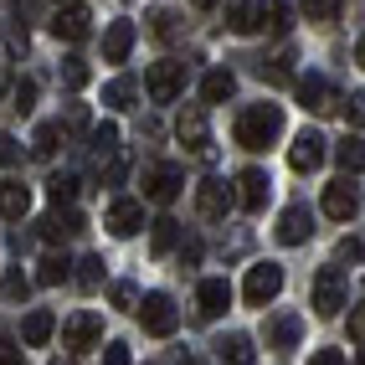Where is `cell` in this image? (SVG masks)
<instances>
[{"mask_svg": "<svg viewBox=\"0 0 365 365\" xmlns=\"http://www.w3.org/2000/svg\"><path fill=\"white\" fill-rule=\"evenodd\" d=\"M283 134V108L278 103H252L237 113V144L242 150H267Z\"/></svg>", "mask_w": 365, "mask_h": 365, "instance_id": "6da1fadb", "label": "cell"}, {"mask_svg": "<svg viewBox=\"0 0 365 365\" xmlns=\"http://www.w3.org/2000/svg\"><path fill=\"white\" fill-rule=\"evenodd\" d=\"M283 294V267L278 262H257V267H247V283H242V299H247L252 309H267Z\"/></svg>", "mask_w": 365, "mask_h": 365, "instance_id": "7a4b0ae2", "label": "cell"}, {"mask_svg": "<svg viewBox=\"0 0 365 365\" xmlns=\"http://www.w3.org/2000/svg\"><path fill=\"white\" fill-rule=\"evenodd\" d=\"M180 185H185V170L175 160H160V165L144 170V196H150L155 206H170V201L180 196Z\"/></svg>", "mask_w": 365, "mask_h": 365, "instance_id": "3957f363", "label": "cell"}, {"mask_svg": "<svg viewBox=\"0 0 365 365\" xmlns=\"http://www.w3.org/2000/svg\"><path fill=\"white\" fill-rule=\"evenodd\" d=\"M139 324H144V334H175V324H180V314H175V299L170 294H144L139 299Z\"/></svg>", "mask_w": 365, "mask_h": 365, "instance_id": "277c9868", "label": "cell"}, {"mask_svg": "<svg viewBox=\"0 0 365 365\" xmlns=\"http://www.w3.org/2000/svg\"><path fill=\"white\" fill-rule=\"evenodd\" d=\"M98 339H103V319H98V314H88V309L67 314V324H62V350L83 355V350L98 345Z\"/></svg>", "mask_w": 365, "mask_h": 365, "instance_id": "5b68a950", "label": "cell"}, {"mask_svg": "<svg viewBox=\"0 0 365 365\" xmlns=\"http://www.w3.org/2000/svg\"><path fill=\"white\" fill-rule=\"evenodd\" d=\"M339 309H345V273H339V267H319V273H314V314L334 319Z\"/></svg>", "mask_w": 365, "mask_h": 365, "instance_id": "8992f818", "label": "cell"}, {"mask_svg": "<svg viewBox=\"0 0 365 365\" xmlns=\"http://www.w3.org/2000/svg\"><path fill=\"white\" fill-rule=\"evenodd\" d=\"M144 88H150L155 103H175V93L185 88V62H155L144 72Z\"/></svg>", "mask_w": 365, "mask_h": 365, "instance_id": "52a82bcc", "label": "cell"}, {"mask_svg": "<svg viewBox=\"0 0 365 365\" xmlns=\"http://www.w3.org/2000/svg\"><path fill=\"white\" fill-rule=\"evenodd\" d=\"M232 201H237V196H232V185H227V180H216V175H206V180L196 185V211L206 216V222H222V216L232 211Z\"/></svg>", "mask_w": 365, "mask_h": 365, "instance_id": "ba28073f", "label": "cell"}, {"mask_svg": "<svg viewBox=\"0 0 365 365\" xmlns=\"http://www.w3.org/2000/svg\"><path fill=\"white\" fill-rule=\"evenodd\" d=\"M329 160V144H324V134H314V129H304L299 139H294V150H288V165L299 170V175H309V170H319Z\"/></svg>", "mask_w": 365, "mask_h": 365, "instance_id": "9c48e42d", "label": "cell"}, {"mask_svg": "<svg viewBox=\"0 0 365 365\" xmlns=\"http://www.w3.org/2000/svg\"><path fill=\"white\" fill-rule=\"evenodd\" d=\"M175 134L190 155H211V129H206V108H185L175 118Z\"/></svg>", "mask_w": 365, "mask_h": 365, "instance_id": "30bf717a", "label": "cell"}, {"mask_svg": "<svg viewBox=\"0 0 365 365\" xmlns=\"http://www.w3.org/2000/svg\"><path fill=\"white\" fill-rule=\"evenodd\" d=\"M360 211V185L345 175V180H334L324 185V216H334V222H350V216Z\"/></svg>", "mask_w": 365, "mask_h": 365, "instance_id": "8fae6325", "label": "cell"}, {"mask_svg": "<svg viewBox=\"0 0 365 365\" xmlns=\"http://www.w3.org/2000/svg\"><path fill=\"white\" fill-rule=\"evenodd\" d=\"M299 103H304L309 113H334V108H339V93L319 78V72H309V78H299Z\"/></svg>", "mask_w": 365, "mask_h": 365, "instance_id": "7c38bea8", "label": "cell"}, {"mask_svg": "<svg viewBox=\"0 0 365 365\" xmlns=\"http://www.w3.org/2000/svg\"><path fill=\"white\" fill-rule=\"evenodd\" d=\"M93 31V11L88 6H62L57 16H52V36L57 41H83Z\"/></svg>", "mask_w": 365, "mask_h": 365, "instance_id": "4fadbf2b", "label": "cell"}, {"mask_svg": "<svg viewBox=\"0 0 365 365\" xmlns=\"http://www.w3.org/2000/svg\"><path fill=\"white\" fill-rule=\"evenodd\" d=\"M267 190H273V180H267L257 165L242 170V175H237V206H242V211H262V206H267Z\"/></svg>", "mask_w": 365, "mask_h": 365, "instance_id": "5bb4252c", "label": "cell"}, {"mask_svg": "<svg viewBox=\"0 0 365 365\" xmlns=\"http://www.w3.org/2000/svg\"><path fill=\"white\" fill-rule=\"evenodd\" d=\"M36 232H41V242H52V247H57V242H72V237L83 232V216L57 206V211H46L41 222H36Z\"/></svg>", "mask_w": 365, "mask_h": 365, "instance_id": "9a60e30c", "label": "cell"}, {"mask_svg": "<svg viewBox=\"0 0 365 365\" xmlns=\"http://www.w3.org/2000/svg\"><path fill=\"white\" fill-rule=\"evenodd\" d=\"M103 227H108L113 237H134V232L144 227V206L129 201V196H118V201L108 206V216H103Z\"/></svg>", "mask_w": 365, "mask_h": 365, "instance_id": "2e32d148", "label": "cell"}, {"mask_svg": "<svg viewBox=\"0 0 365 365\" xmlns=\"http://www.w3.org/2000/svg\"><path fill=\"white\" fill-rule=\"evenodd\" d=\"M227 26H232L237 36L262 31V0H227Z\"/></svg>", "mask_w": 365, "mask_h": 365, "instance_id": "e0dca14e", "label": "cell"}, {"mask_svg": "<svg viewBox=\"0 0 365 365\" xmlns=\"http://www.w3.org/2000/svg\"><path fill=\"white\" fill-rule=\"evenodd\" d=\"M309 232H314V216H309L304 206H288V211L278 216V242H283V247H299V242H309Z\"/></svg>", "mask_w": 365, "mask_h": 365, "instance_id": "ac0fdd59", "label": "cell"}, {"mask_svg": "<svg viewBox=\"0 0 365 365\" xmlns=\"http://www.w3.org/2000/svg\"><path fill=\"white\" fill-rule=\"evenodd\" d=\"M299 334H304L299 314H273V319H267V350H294Z\"/></svg>", "mask_w": 365, "mask_h": 365, "instance_id": "d6986e66", "label": "cell"}, {"mask_svg": "<svg viewBox=\"0 0 365 365\" xmlns=\"http://www.w3.org/2000/svg\"><path fill=\"white\" fill-rule=\"evenodd\" d=\"M196 299H201V314H206V319H222V314L232 309V288H227V278H206Z\"/></svg>", "mask_w": 365, "mask_h": 365, "instance_id": "ffe728a7", "label": "cell"}, {"mask_svg": "<svg viewBox=\"0 0 365 365\" xmlns=\"http://www.w3.org/2000/svg\"><path fill=\"white\" fill-rule=\"evenodd\" d=\"M26 211H31V190L21 180H0V216H6V222H21Z\"/></svg>", "mask_w": 365, "mask_h": 365, "instance_id": "44dd1931", "label": "cell"}, {"mask_svg": "<svg viewBox=\"0 0 365 365\" xmlns=\"http://www.w3.org/2000/svg\"><path fill=\"white\" fill-rule=\"evenodd\" d=\"M134 52V21H113V26L103 31V57L108 62H124Z\"/></svg>", "mask_w": 365, "mask_h": 365, "instance_id": "7402d4cb", "label": "cell"}, {"mask_svg": "<svg viewBox=\"0 0 365 365\" xmlns=\"http://www.w3.org/2000/svg\"><path fill=\"white\" fill-rule=\"evenodd\" d=\"M232 88H237L232 72H227V67H211L206 78H201V98H206V103H227V98H232Z\"/></svg>", "mask_w": 365, "mask_h": 365, "instance_id": "603a6c76", "label": "cell"}, {"mask_svg": "<svg viewBox=\"0 0 365 365\" xmlns=\"http://www.w3.org/2000/svg\"><path fill=\"white\" fill-rule=\"evenodd\" d=\"M216 350H222V365H257V350H252L247 334H227Z\"/></svg>", "mask_w": 365, "mask_h": 365, "instance_id": "cb8c5ba5", "label": "cell"}, {"mask_svg": "<svg viewBox=\"0 0 365 365\" xmlns=\"http://www.w3.org/2000/svg\"><path fill=\"white\" fill-rule=\"evenodd\" d=\"M52 329H57L52 314H46V309H31L26 324H21V339H26V345H46V339H52Z\"/></svg>", "mask_w": 365, "mask_h": 365, "instance_id": "d4e9b609", "label": "cell"}, {"mask_svg": "<svg viewBox=\"0 0 365 365\" xmlns=\"http://www.w3.org/2000/svg\"><path fill=\"white\" fill-rule=\"evenodd\" d=\"M334 160H339V170H345V175H360V170H365V139H339L334 144Z\"/></svg>", "mask_w": 365, "mask_h": 365, "instance_id": "484cf974", "label": "cell"}, {"mask_svg": "<svg viewBox=\"0 0 365 365\" xmlns=\"http://www.w3.org/2000/svg\"><path fill=\"white\" fill-rule=\"evenodd\" d=\"M72 278V262L67 257H57V252H46L41 262H36V283H46V288H57V283H67Z\"/></svg>", "mask_w": 365, "mask_h": 365, "instance_id": "4316f807", "label": "cell"}, {"mask_svg": "<svg viewBox=\"0 0 365 365\" xmlns=\"http://www.w3.org/2000/svg\"><path fill=\"white\" fill-rule=\"evenodd\" d=\"M134 93H139L134 78H113V83L103 88V103H108V108H134Z\"/></svg>", "mask_w": 365, "mask_h": 365, "instance_id": "83f0119b", "label": "cell"}, {"mask_svg": "<svg viewBox=\"0 0 365 365\" xmlns=\"http://www.w3.org/2000/svg\"><path fill=\"white\" fill-rule=\"evenodd\" d=\"M46 196H52V206H72V196H78V175H52V180H46Z\"/></svg>", "mask_w": 365, "mask_h": 365, "instance_id": "f1b7e54d", "label": "cell"}, {"mask_svg": "<svg viewBox=\"0 0 365 365\" xmlns=\"http://www.w3.org/2000/svg\"><path fill=\"white\" fill-rule=\"evenodd\" d=\"M175 242H180V222H170V216H165V222H155V232H150V247H155V252H170Z\"/></svg>", "mask_w": 365, "mask_h": 365, "instance_id": "f546056e", "label": "cell"}, {"mask_svg": "<svg viewBox=\"0 0 365 365\" xmlns=\"http://www.w3.org/2000/svg\"><path fill=\"white\" fill-rule=\"evenodd\" d=\"M31 103H36V83L31 78H16L11 83V108L16 113H31Z\"/></svg>", "mask_w": 365, "mask_h": 365, "instance_id": "4dcf8cb0", "label": "cell"}, {"mask_svg": "<svg viewBox=\"0 0 365 365\" xmlns=\"http://www.w3.org/2000/svg\"><path fill=\"white\" fill-rule=\"evenodd\" d=\"M262 31H288V6L283 0H262Z\"/></svg>", "mask_w": 365, "mask_h": 365, "instance_id": "1f68e13d", "label": "cell"}, {"mask_svg": "<svg viewBox=\"0 0 365 365\" xmlns=\"http://www.w3.org/2000/svg\"><path fill=\"white\" fill-rule=\"evenodd\" d=\"M113 150H118V129H113V124H98V129H93V155L103 160V155H113Z\"/></svg>", "mask_w": 365, "mask_h": 365, "instance_id": "d6a6232c", "label": "cell"}, {"mask_svg": "<svg viewBox=\"0 0 365 365\" xmlns=\"http://www.w3.org/2000/svg\"><path fill=\"white\" fill-rule=\"evenodd\" d=\"M57 139H62L57 124H41V129H36V155H41V160H52V155H57Z\"/></svg>", "mask_w": 365, "mask_h": 365, "instance_id": "836d02e7", "label": "cell"}, {"mask_svg": "<svg viewBox=\"0 0 365 365\" xmlns=\"http://www.w3.org/2000/svg\"><path fill=\"white\" fill-rule=\"evenodd\" d=\"M78 267H83V273H78V283H83V288H88V294H93V288H98V283H103V257H83Z\"/></svg>", "mask_w": 365, "mask_h": 365, "instance_id": "e575fe53", "label": "cell"}, {"mask_svg": "<svg viewBox=\"0 0 365 365\" xmlns=\"http://www.w3.org/2000/svg\"><path fill=\"white\" fill-rule=\"evenodd\" d=\"M0 294H6V299H26V294H31V278H26V273H6Z\"/></svg>", "mask_w": 365, "mask_h": 365, "instance_id": "d590c367", "label": "cell"}, {"mask_svg": "<svg viewBox=\"0 0 365 365\" xmlns=\"http://www.w3.org/2000/svg\"><path fill=\"white\" fill-rule=\"evenodd\" d=\"M334 6L339 0H304V16L309 21H334Z\"/></svg>", "mask_w": 365, "mask_h": 365, "instance_id": "8d00e7d4", "label": "cell"}, {"mask_svg": "<svg viewBox=\"0 0 365 365\" xmlns=\"http://www.w3.org/2000/svg\"><path fill=\"white\" fill-rule=\"evenodd\" d=\"M113 309H139V288L134 283H113Z\"/></svg>", "mask_w": 365, "mask_h": 365, "instance_id": "74e56055", "label": "cell"}, {"mask_svg": "<svg viewBox=\"0 0 365 365\" xmlns=\"http://www.w3.org/2000/svg\"><path fill=\"white\" fill-rule=\"evenodd\" d=\"M62 83H67V88H83V83H88V62H78V57H72V62L62 67Z\"/></svg>", "mask_w": 365, "mask_h": 365, "instance_id": "f35d334b", "label": "cell"}, {"mask_svg": "<svg viewBox=\"0 0 365 365\" xmlns=\"http://www.w3.org/2000/svg\"><path fill=\"white\" fill-rule=\"evenodd\" d=\"M334 257H339V262H360V257H365V242L345 237V242H339V247H334Z\"/></svg>", "mask_w": 365, "mask_h": 365, "instance_id": "ab89813d", "label": "cell"}, {"mask_svg": "<svg viewBox=\"0 0 365 365\" xmlns=\"http://www.w3.org/2000/svg\"><path fill=\"white\" fill-rule=\"evenodd\" d=\"M124 175H129V155H113V160H108V170H103V180H108V185H118Z\"/></svg>", "mask_w": 365, "mask_h": 365, "instance_id": "60d3db41", "label": "cell"}, {"mask_svg": "<svg viewBox=\"0 0 365 365\" xmlns=\"http://www.w3.org/2000/svg\"><path fill=\"white\" fill-rule=\"evenodd\" d=\"M150 26H155V36H170V31H175V16H170V11H150Z\"/></svg>", "mask_w": 365, "mask_h": 365, "instance_id": "b9f144b4", "label": "cell"}, {"mask_svg": "<svg viewBox=\"0 0 365 365\" xmlns=\"http://www.w3.org/2000/svg\"><path fill=\"white\" fill-rule=\"evenodd\" d=\"M350 339H355V345H365V304L350 309Z\"/></svg>", "mask_w": 365, "mask_h": 365, "instance_id": "7bdbcfd3", "label": "cell"}, {"mask_svg": "<svg viewBox=\"0 0 365 365\" xmlns=\"http://www.w3.org/2000/svg\"><path fill=\"white\" fill-rule=\"evenodd\" d=\"M103 365H129V345H118V339H113V345L103 350Z\"/></svg>", "mask_w": 365, "mask_h": 365, "instance_id": "ee69618b", "label": "cell"}, {"mask_svg": "<svg viewBox=\"0 0 365 365\" xmlns=\"http://www.w3.org/2000/svg\"><path fill=\"white\" fill-rule=\"evenodd\" d=\"M16 160H21V144L0 134V165H16Z\"/></svg>", "mask_w": 365, "mask_h": 365, "instance_id": "f6af8a7d", "label": "cell"}, {"mask_svg": "<svg viewBox=\"0 0 365 365\" xmlns=\"http://www.w3.org/2000/svg\"><path fill=\"white\" fill-rule=\"evenodd\" d=\"M309 365H345V355H339V350H314Z\"/></svg>", "mask_w": 365, "mask_h": 365, "instance_id": "bcb514c9", "label": "cell"}, {"mask_svg": "<svg viewBox=\"0 0 365 365\" xmlns=\"http://www.w3.org/2000/svg\"><path fill=\"white\" fill-rule=\"evenodd\" d=\"M67 129H88V108H83V103L67 108Z\"/></svg>", "mask_w": 365, "mask_h": 365, "instance_id": "7dc6e473", "label": "cell"}, {"mask_svg": "<svg viewBox=\"0 0 365 365\" xmlns=\"http://www.w3.org/2000/svg\"><path fill=\"white\" fill-rule=\"evenodd\" d=\"M350 124H365V93H350Z\"/></svg>", "mask_w": 365, "mask_h": 365, "instance_id": "c3c4849f", "label": "cell"}, {"mask_svg": "<svg viewBox=\"0 0 365 365\" xmlns=\"http://www.w3.org/2000/svg\"><path fill=\"white\" fill-rule=\"evenodd\" d=\"M180 262H201V242H196V237H190L185 247H180Z\"/></svg>", "mask_w": 365, "mask_h": 365, "instance_id": "681fc988", "label": "cell"}, {"mask_svg": "<svg viewBox=\"0 0 365 365\" xmlns=\"http://www.w3.org/2000/svg\"><path fill=\"white\" fill-rule=\"evenodd\" d=\"M0 365H26V360H21V355L11 350V339H0Z\"/></svg>", "mask_w": 365, "mask_h": 365, "instance_id": "f907efd6", "label": "cell"}, {"mask_svg": "<svg viewBox=\"0 0 365 365\" xmlns=\"http://www.w3.org/2000/svg\"><path fill=\"white\" fill-rule=\"evenodd\" d=\"M355 62H360V67H365V41H360V46H355Z\"/></svg>", "mask_w": 365, "mask_h": 365, "instance_id": "816d5d0a", "label": "cell"}, {"mask_svg": "<svg viewBox=\"0 0 365 365\" xmlns=\"http://www.w3.org/2000/svg\"><path fill=\"white\" fill-rule=\"evenodd\" d=\"M211 6H216V0H196V11H211Z\"/></svg>", "mask_w": 365, "mask_h": 365, "instance_id": "f5cc1de1", "label": "cell"}, {"mask_svg": "<svg viewBox=\"0 0 365 365\" xmlns=\"http://www.w3.org/2000/svg\"><path fill=\"white\" fill-rule=\"evenodd\" d=\"M185 365H201V360H196V355H190V360H185Z\"/></svg>", "mask_w": 365, "mask_h": 365, "instance_id": "db71d44e", "label": "cell"}, {"mask_svg": "<svg viewBox=\"0 0 365 365\" xmlns=\"http://www.w3.org/2000/svg\"><path fill=\"white\" fill-rule=\"evenodd\" d=\"M360 365H365V350H360Z\"/></svg>", "mask_w": 365, "mask_h": 365, "instance_id": "11a10c76", "label": "cell"}]
</instances>
